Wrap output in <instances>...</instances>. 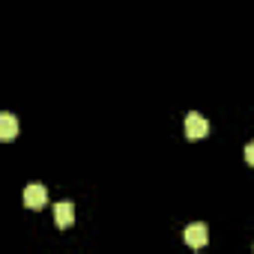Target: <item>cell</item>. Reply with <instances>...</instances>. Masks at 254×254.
I'll use <instances>...</instances> for the list:
<instances>
[{
    "instance_id": "6da1fadb",
    "label": "cell",
    "mask_w": 254,
    "mask_h": 254,
    "mask_svg": "<svg viewBox=\"0 0 254 254\" xmlns=\"http://www.w3.org/2000/svg\"><path fill=\"white\" fill-rule=\"evenodd\" d=\"M48 203V189L42 186V183H30V186H24V206H30V209H42Z\"/></svg>"
},
{
    "instance_id": "7a4b0ae2",
    "label": "cell",
    "mask_w": 254,
    "mask_h": 254,
    "mask_svg": "<svg viewBox=\"0 0 254 254\" xmlns=\"http://www.w3.org/2000/svg\"><path fill=\"white\" fill-rule=\"evenodd\" d=\"M183 239H186L191 248H203L206 239H209V227H206L203 221H194V224H189V227L183 230Z\"/></svg>"
},
{
    "instance_id": "3957f363",
    "label": "cell",
    "mask_w": 254,
    "mask_h": 254,
    "mask_svg": "<svg viewBox=\"0 0 254 254\" xmlns=\"http://www.w3.org/2000/svg\"><path fill=\"white\" fill-rule=\"evenodd\" d=\"M206 132H209V123L203 120V114H197V111L186 114V135L189 138H203Z\"/></svg>"
},
{
    "instance_id": "277c9868",
    "label": "cell",
    "mask_w": 254,
    "mask_h": 254,
    "mask_svg": "<svg viewBox=\"0 0 254 254\" xmlns=\"http://www.w3.org/2000/svg\"><path fill=\"white\" fill-rule=\"evenodd\" d=\"M54 221H57V227H69V224L75 221V206H72L69 200L54 203Z\"/></svg>"
},
{
    "instance_id": "5b68a950",
    "label": "cell",
    "mask_w": 254,
    "mask_h": 254,
    "mask_svg": "<svg viewBox=\"0 0 254 254\" xmlns=\"http://www.w3.org/2000/svg\"><path fill=\"white\" fill-rule=\"evenodd\" d=\"M18 135V120L9 114V111H3V114H0V138H3V141H12Z\"/></svg>"
},
{
    "instance_id": "8992f818",
    "label": "cell",
    "mask_w": 254,
    "mask_h": 254,
    "mask_svg": "<svg viewBox=\"0 0 254 254\" xmlns=\"http://www.w3.org/2000/svg\"><path fill=\"white\" fill-rule=\"evenodd\" d=\"M245 162L254 165V141H248V147H245Z\"/></svg>"
}]
</instances>
